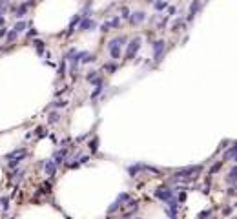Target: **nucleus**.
<instances>
[{
    "label": "nucleus",
    "mask_w": 237,
    "mask_h": 219,
    "mask_svg": "<svg viewBox=\"0 0 237 219\" xmlns=\"http://www.w3.org/2000/svg\"><path fill=\"white\" fill-rule=\"evenodd\" d=\"M104 71H115V64H104Z\"/></svg>",
    "instance_id": "c9c22d12"
},
{
    "label": "nucleus",
    "mask_w": 237,
    "mask_h": 219,
    "mask_svg": "<svg viewBox=\"0 0 237 219\" xmlns=\"http://www.w3.org/2000/svg\"><path fill=\"white\" fill-rule=\"evenodd\" d=\"M80 20H82V15H75V17L71 18V22H70V29H68V33L71 35L73 31H75V26H77V24L80 22Z\"/></svg>",
    "instance_id": "9d476101"
},
{
    "label": "nucleus",
    "mask_w": 237,
    "mask_h": 219,
    "mask_svg": "<svg viewBox=\"0 0 237 219\" xmlns=\"http://www.w3.org/2000/svg\"><path fill=\"white\" fill-rule=\"evenodd\" d=\"M24 157H13V159H9V163H7V166L9 168H17L18 164H20V161H22Z\"/></svg>",
    "instance_id": "dca6fc26"
},
{
    "label": "nucleus",
    "mask_w": 237,
    "mask_h": 219,
    "mask_svg": "<svg viewBox=\"0 0 237 219\" xmlns=\"http://www.w3.org/2000/svg\"><path fill=\"white\" fill-rule=\"evenodd\" d=\"M144 18H146L144 11H135V13L130 15V24H131V26H139L141 22H144Z\"/></svg>",
    "instance_id": "39448f33"
},
{
    "label": "nucleus",
    "mask_w": 237,
    "mask_h": 219,
    "mask_svg": "<svg viewBox=\"0 0 237 219\" xmlns=\"http://www.w3.org/2000/svg\"><path fill=\"white\" fill-rule=\"evenodd\" d=\"M153 7L157 9V11H164V9L168 7V2L166 0H153Z\"/></svg>",
    "instance_id": "ddd939ff"
},
{
    "label": "nucleus",
    "mask_w": 237,
    "mask_h": 219,
    "mask_svg": "<svg viewBox=\"0 0 237 219\" xmlns=\"http://www.w3.org/2000/svg\"><path fill=\"white\" fill-rule=\"evenodd\" d=\"M201 168L202 166H186V168H181V170L175 172V179H184V177H188V175H191V173H195V172H201Z\"/></svg>",
    "instance_id": "7ed1b4c3"
},
{
    "label": "nucleus",
    "mask_w": 237,
    "mask_h": 219,
    "mask_svg": "<svg viewBox=\"0 0 237 219\" xmlns=\"http://www.w3.org/2000/svg\"><path fill=\"white\" fill-rule=\"evenodd\" d=\"M58 121H60V113L58 112H51L48 115V124H57Z\"/></svg>",
    "instance_id": "f8f14e48"
},
{
    "label": "nucleus",
    "mask_w": 237,
    "mask_h": 219,
    "mask_svg": "<svg viewBox=\"0 0 237 219\" xmlns=\"http://www.w3.org/2000/svg\"><path fill=\"white\" fill-rule=\"evenodd\" d=\"M80 26H78V31H91V29L97 28V24L91 20V18H84V20L78 22Z\"/></svg>",
    "instance_id": "423d86ee"
},
{
    "label": "nucleus",
    "mask_w": 237,
    "mask_h": 219,
    "mask_svg": "<svg viewBox=\"0 0 237 219\" xmlns=\"http://www.w3.org/2000/svg\"><path fill=\"white\" fill-rule=\"evenodd\" d=\"M135 219H141V217H135Z\"/></svg>",
    "instance_id": "a18cd8bd"
},
{
    "label": "nucleus",
    "mask_w": 237,
    "mask_h": 219,
    "mask_svg": "<svg viewBox=\"0 0 237 219\" xmlns=\"http://www.w3.org/2000/svg\"><path fill=\"white\" fill-rule=\"evenodd\" d=\"M66 157H68V150H66V148H64V150H58V152H57V155H55V159H53L55 166H60V164L66 161Z\"/></svg>",
    "instance_id": "6e6552de"
},
{
    "label": "nucleus",
    "mask_w": 237,
    "mask_h": 219,
    "mask_svg": "<svg viewBox=\"0 0 237 219\" xmlns=\"http://www.w3.org/2000/svg\"><path fill=\"white\" fill-rule=\"evenodd\" d=\"M66 106H68V102L64 99H58V101H55L51 104V108H66Z\"/></svg>",
    "instance_id": "6ab92c4d"
},
{
    "label": "nucleus",
    "mask_w": 237,
    "mask_h": 219,
    "mask_svg": "<svg viewBox=\"0 0 237 219\" xmlns=\"http://www.w3.org/2000/svg\"><path fill=\"white\" fill-rule=\"evenodd\" d=\"M221 164H223V161H221V163H217L215 166H212V170H210V173H215V172H217V170H219V168H221Z\"/></svg>",
    "instance_id": "4c0bfd02"
},
{
    "label": "nucleus",
    "mask_w": 237,
    "mask_h": 219,
    "mask_svg": "<svg viewBox=\"0 0 237 219\" xmlns=\"http://www.w3.org/2000/svg\"><path fill=\"white\" fill-rule=\"evenodd\" d=\"M121 26V18L115 17V18H111V22H110V28H118Z\"/></svg>",
    "instance_id": "7c9ffc66"
},
{
    "label": "nucleus",
    "mask_w": 237,
    "mask_h": 219,
    "mask_svg": "<svg viewBox=\"0 0 237 219\" xmlns=\"http://www.w3.org/2000/svg\"><path fill=\"white\" fill-rule=\"evenodd\" d=\"M100 31H110V22H104V24H102V26H100Z\"/></svg>",
    "instance_id": "e433bc0d"
},
{
    "label": "nucleus",
    "mask_w": 237,
    "mask_h": 219,
    "mask_svg": "<svg viewBox=\"0 0 237 219\" xmlns=\"http://www.w3.org/2000/svg\"><path fill=\"white\" fill-rule=\"evenodd\" d=\"M228 193H230V195H235V186H230L228 188Z\"/></svg>",
    "instance_id": "79ce46f5"
},
{
    "label": "nucleus",
    "mask_w": 237,
    "mask_h": 219,
    "mask_svg": "<svg viewBox=\"0 0 237 219\" xmlns=\"http://www.w3.org/2000/svg\"><path fill=\"white\" fill-rule=\"evenodd\" d=\"M37 135H38V137H44L46 133H44V130H42V128H37Z\"/></svg>",
    "instance_id": "a19ab883"
},
{
    "label": "nucleus",
    "mask_w": 237,
    "mask_h": 219,
    "mask_svg": "<svg viewBox=\"0 0 237 219\" xmlns=\"http://www.w3.org/2000/svg\"><path fill=\"white\" fill-rule=\"evenodd\" d=\"M234 155H235V146H232L228 152H226V155H224V159H234Z\"/></svg>",
    "instance_id": "2f4dec72"
},
{
    "label": "nucleus",
    "mask_w": 237,
    "mask_h": 219,
    "mask_svg": "<svg viewBox=\"0 0 237 219\" xmlns=\"http://www.w3.org/2000/svg\"><path fill=\"white\" fill-rule=\"evenodd\" d=\"M6 37H7V42H13L15 38L18 37V33H17V31H9V33L6 35Z\"/></svg>",
    "instance_id": "c756f323"
},
{
    "label": "nucleus",
    "mask_w": 237,
    "mask_h": 219,
    "mask_svg": "<svg viewBox=\"0 0 237 219\" xmlns=\"http://www.w3.org/2000/svg\"><path fill=\"white\" fill-rule=\"evenodd\" d=\"M0 205H2L4 210H7V208H9V197H2V199H0Z\"/></svg>",
    "instance_id": "c85d7f7f"
},
{
    "label": "nucleus",
    "mask_w": 237,
    "mask_h": 219,
    "mask_svg": "<svg viewBox=\"0 0 237 219\" xmlns=\"http://www.w3.org/2000/svg\"><path fill=\"white\" fill-rule=\"evenodd\" d=\"M26 26H27V22H24V20H18L17 24H15L13 31H17V33H22L24 29H26Z\"/></svg>",
    "instance_id": "2eb2a0df"
},
{
    "label": "nucleus",
    "mask_w": 237,
    "mask_h": 219,
    "mask_svg": "<svg viewBox=\"0 0 237 219\" xmlns=\"http://www.w3.org/2000/svg\"><path fill=\"white\" fill-rule=\"evenodd\" d=\"M235 173H237V168L234 166V168H232V170H230V173H228V177H226V181H228V183H234L235 181Z\"/></svg>",
    "instance_id": "412c9836"
},
{
    "label": "nucleus",
    "mask_w": 237,
    "mask_h": 219,
    "mask_svg": "<svg viewBox=\"0 0 237 219\" xmlns=\"http://www.w3.org/2000/svg\"><path fill=\"white\" fill-rule=\"evenodd\" d=\"M97 73H98V71H90V73L86 75V79H88V81H91V79H95V77H97Z\"/></svg>",
    "instance_id": "58836bf2"
},
{
    "label": "nucleus",
    "mask_w": 237,
    "mask_h": 219,
    "mask_svg": "<svg viewBox=\"0 0 237 219\" xmlns=\"http://www.w3.org/2000/svg\"><path fill=\"white\" fill-rule=\"evenodd\" d=\"M118 18H130V9H128L126 6L121 7V17H118Z\"/></svg>",
    "instance_id": "a878e982"
},
{
    "label": "nucleus",
    "mask_w": 237,
    "mask_h": 219,
    "mask_svg": "<svg viewBox=\"0 0 237 219\" xmlns=\"http://www.w3.org/2000/svg\"><path fill=\"white\" fill-rule=\"evenodd\" d=\"M102 89H104V86H102V84H98V86L95 88V91L91 93V99H95V97H98V95H100V93H102Z\"/></svg>",
    "instance_id": "cd10ccee"
},
{
    "label": "nucleus",
    "mask_w": 237,
    "mask_h": 219,
    "mask_svg": "<svg viewBox=\"0 0 237 219\" xmlns=\"http://www.w3.org/2000/svg\"><path fill=\"white\" fill-rule=\"evenodd\" d=\"M153 51H164V40H155L153 42Z\"/></svg>",
    "instance_id": "f3484780"
},
{
    "label": "nucleus",
    "mask_w": 237,
    "mask_h": 219,
    "mask_svg": "<svg viewBox=\"0 0 237 219\" xmlns=\"http://www.w3.org/2000/svg\"><path fill=\"white\" fill-rule=\"evenodd\" d=\"M155 197L161 199L162 203H168L171 197H173V190H170V188H157V190H155Z\"/></svg>",
    "instance_id": "20e7f679"
},
{
    "label": "nucleus",
    "mask_w": 237,
    "mask_h": 219,
    "mask_svg": "<svg viewBox=\"0 0 237 219\" xmlns=\"http://www.w3.org/2000/svg\"><path fill=\"white\" fill-rule=\"evenodd\" d=\"M148 2H153V0H148Z\"/></svg>",
    "instance_id": "c03bdc74"
},
{
    "label": "nucleus",
    "mask_w": 237,
    "mask_h": 219,
    "mask_svg": "<svg viewBox=\"0 0 237 219\" xmlns=\"http://www.w3.org/2000/svg\"><path fill=\"white\" fill-rule=\"evenodd\" d=\"M201 9V0H193V2L190 4V13H188V20H193V17L197 13H199Z\"/></svg>",
    "instance_id": "0eeeda50"
},
{
    "label": "nucleus",
    "mask_w": 237,
    "mask_h": 219,
    "mask_svg": "<svg viewBox=\"0 0 237 219\" xmlns=\"http://www.w3.org/2000/svg\"><path fill=\"white\" fill-rule=\"evenodd\" d=\"M179 28H182V18H177V20L171 24V31H179Z\"/></svg>",
    "instance_id": "393cba45"
},
{
    "label": "nucleus",
    "mask_w": 237,
    "mask_h": 219,
    "mask_svg": "<svg viewBox=\"0 0 237 219\" xmlns=\"http://www.w3.org/2000/svg\"><path fill=\"white\" fill-rule=\"evenodd\" d=\"M141 42H142V40H141L139 37H137V38H133V40L128 44V49H126V60H131V58L135 57V53L141 49Z\"/></svg>",
    "instance_id": "f03ea898"
},
{
    "label": "nucleus",
    "mask_w": 237,
    "mask_h": 219,
    "mask_svg": "<svg viewBox=\"0 0 237 219\" xmlns=\"http://www.w3.org/2000/svg\"><path fill=\"white\" fill-rule=\"evenodd\" d=\"M126 44V37H117L108 42V51L113 58H121V48Z\"/></svg>",
    "instance_id": "f257e3e1"
},
{
    "label": "nucleus",
    "mask_w": 237,
    "mask_h": 219,
    "mask_svg": "<svg viewBox=\"0 0 237 219\" xmlns=\"http://www.w3.org/2000/svg\"><path fill=\"white\" fill-rule=\"evenodd\" d=\"M122 205H121V203H118V201H115V203H113V205L110 206V208H108V210H106V214H115L117 210H118V208H121Z\"/></svg>",
    "instance_id": "a211bd4d"
},
{
    "label": "nucleus",
    "mask_w": 237,
    "mask_h": 219,
    "mask_svg": "<svg viewBox=\"0 0 237 219\" xmlns=\"http://www.w3.org/2000/svg\"><path fill=\"white\" fill-rule=\"evenodd\" d=\"M128 199H130V193H126V192H122V193H118V197H117V201H118V203H121V205H122V203H126V201H128Z\"/></svg>",
    "instance_id": "4be33fe9"
},
{
    "label": "nucleus",
    "mask_w": 237,
    "mask_h": 219,
    "mask_svg": "<svg viewBox=\"0 0 237 219\" xmlns=\"http://www.w3.org/2000/svg\"><path fill=\"white\" fill-rule=\"evenodd\" d=\"M142 170H144V164H131V166L128 168V172H130V175H133V177H135V175H137V173H139V172H142Z\"/></svg>",
    "instance_id": "9b49d317"
},
{
    "label": "nucleus",
    "mask_w": 237,
    "mask_h": 219,
    "mask_svg": "<svg viewBox=\"0 0 237 219\" xmlns=\"http://www.w3.org/2000/svg\"><path fill=\"white\" fill-rule=\"evenodd\" d=\"M164 212L170 216V219H177V212L175 210H170V208H164Z\"/></svg>",
    "instance_id": "72a5a7b5"
},
{
    "label": "nucleus",
    "mask_w": 237,
    "mask_h": 219,
    "mask_svg": "<svg viewBox=\"0 0 237 219\" xmlns=\"http://www.w3.org/2000/svg\"><path fill=\"white\" fill-rule=\"evenodd\" d=\"M6 35H7V29L2 28V29H0V37H6Z\"/></svg>",
    "instance_id": "37998d69"
},
{
    "label": "nucleus",
    "mask_w": 237,
    "mask_h": 219,
    "mask_svg": "<svg viewBox=\"0 0 237 219\" xmlns=\"http://www.w3.org/2000/svg\"><path fill=\"white\" fill-rule=\"evenodd\" d=\"M35 35H37V29H35V28H31V29L27 31V37H35Z\"/></svg>",
    "instance_id": "ea45409f"
},
{
    "label": "nucleus",
    "mask_w": 237,
    "mask_h": 219,
    "mask_svg": "<svg viewBox=\"0 0 237 219\" xmlns=\"http://www.w3.org/2000/svg\"><path fill=\"white\" fill-rule=\"evenodd\" d=\"M33 44H35V49H37L38 53H42V51H44V48H46L42 40H33Z\"/></svg>",
    "instance_id": "b1692460"
},
{
    "label": "nucleus",
    "mask_w": 237,
    "mask_h": 219,
    "mask_svg": "<svg viewBox=\"0 0 237 219\" xmlns=\"http://www.w3.org/2000/svg\"><path fill=\"white\" fill-rule=\"evenodd\" d=\"M90 150H91V153H95V152L98 150V139H97V137L90 142Z\"/></svg>",
    "instance_id": "5701e85b"
},
{
    "label": "nucleus",
    "mask_w": 237,
    "mask_h": 219,
    "mask_svg": "<svg viewBox=\"0 0 237 219\" xmlns=\"http://www.w3.org/2000/svg\"><path fill=\"white\" fill-rule=\"evenodd\" d=\"M27 7H29V6H27V4H26V2H22V4H20V6H18V7H17V17H18V18H22V17H24V15H26V11H27Z\"/></svg>",
    "instance_id": "4468645a"
},
{
    "label": "nucleus",
    "mask_w": 237,
    "mask_h": 219,
    "mask_svg": "<svg viewBox=\"0 0 237 219\" xmlns=\"http://www.w3.org/2000/svg\"><path fill=\"white\" fill-rule=\"evenodd\" d=\"M58 75H66V60H60V64H58Z\"/></svg>",
    "instance_id": "bb28decb"
},
{
    "label": "nucleus",
    "mask_w": 237,
    "mask_h": 219,
    "mask_svg": "<svg viewBox=\"0 0 237 219\" xmlns=\"http://www.w3.org/2000/svg\"><path fill=\"white\" fill-rule=\"evenodd\" d=\"M162 57H164V51H157L153 55V58H155V62H161L162 60Z\"/></svg>",
    "instance_id": "f704fd0d"
},
{
    "label": "nucleus",
    "mask_w": 237,
    "mask_h": 219,
    "mask_svg": "<svg viewBox=\"0 0 237 219\" xmlns=\"http://www.w3.org/2000/svg\"><path fill=\"white\" fill-rule=\"evenodd\" d=\"M93 60H97V57H95V55L86 53V55H84V58H82L80 62H84V64H90V62H93Z\"/></svg>",
    "instance_id": "aec40b11"
},
{
    "label": "nucleus",
    "mask_w": 237,
    "mask_h": 219,
    "mask_svg": "<svg viewBox=\"0 0 237 219\" xmlns=\"http://www.w3.org/2000/svg\"><path fill=\"white\" fill-rule=\"evenodd\" d=\"M44 170H46V175L53 177V175H55V172H57V166H55V163H53V161H48L46 164H44Z\"/></svg>",
    "instance_id": "1a4fd4ad"
},
{
    "label": "nucleus",
    "mask_w": 237,
    "mask_h": 219,
    "mask_svg": "<svg viewBox=\"0 0 237 219\" xmlns=\"http://www.w3.org/2000/svg\"><path fill=\"white\" fill-rule=\"evenodd\" d=\"M210 214H212V210H202L199 216H197V219H206V217H210Z\"/></svg>",
    "instance_id": "473e14b6"
}]
</instances>
